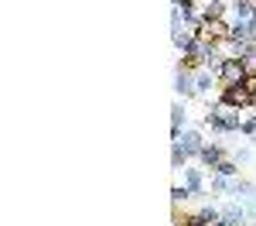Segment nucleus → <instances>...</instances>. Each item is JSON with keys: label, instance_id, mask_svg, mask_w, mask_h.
<instances>
[{"label": "nucleus", "instance_id": "nucleus-1", "mask_svg": "<svg viewBox=\"0 0 256 226\" xmlns=\"http://www.w3.org/2000/svg\"><path fill=\"white\" fill-rule=\"evenodd\" d=\"M216 79H218V89H226V86H242V82L250 79V72H246L242 59H226L222 69L216 72Z\"/></svg>", "mask_w": 256, "mask_h": 226}, {"label": "nucleus", "instance_id": "nucleus-2", "mask_svg": "<svg viewBox=\"0 0 256 226\" xmlns=\"http://www.w3.org/2000/svg\"><path fill=\"white\" fill-rule=\"evenodd\" d=\"M229 35H232V24H229V18H202V21H198V38L226 41Z\"/></svg>", "mask_w": 256, "mask_h": 226}, {"label": "nucleus", "instance_id": "nucleus-3", "mask_svg": "<svg viewBox=\"0 0 256 226\" xmlns=\"http://www.w3.org/2000/svg\"><path fill=\"white\" fill-rule=\"evenodd\" d=\"M253 93L246 89V86H226V89H218V103L222 106H236V110H246V106H253Z\"/></svg>", "mask_w": 256, "mask_h": 226}, {"label": "nucleus", "instance_id": "nucleus-4", "mask_svg": "<svg viewBox=\"0 0 256 226\" xmlns=\"http://www.w3.org/2000/svg\"><path fill=\"white\" fill-rule=\"evenodd\" d=\"M174 93L181 96V100H192V96H198V89H195V72H192V69H184V62H178Z\"/></svg>", "mask_w": 256, "mask_h": 226}, {"label": "nucleus", "instance_id": "nucleus-5", "mask_svg": "<svg viewBox=\"0 0 256 226\" xmlns=\"http://www.w3.org/2000/svg\"><path fill=\"white\" fill-rule=\"evenodd\" d=\"M174 144L184 147V154H188V158H198V154H202V147H205V141H202V134H198V130H181V137H178Z\"/></svg>", "mask_w": 256, "mask_h": 226}, {"label": "nucleus", "instance_id": "nucleus-6", "mask_svg": "<svg viewBox=\"0 0 256 226\" xmlns=\"http://www.w3.org/2000/svg\"><path fill=\"white\" fill-rule=\"evenodd\" d=\"M226 158H229V154L222 151V144H205V147H202V154H198V161L205 164V168H212V171H216Z\"/></svg>", "mask_w": 256, "mask_h": 226}, {"label": "nucleus", "instance_id": "nucleus-7", "mask_svg": "<svg viewBox=\"0 0 256 226\" xmlns=\"http://www.w3.org/2000/svg\"><path fill=\"white\" fill-rule=\"evenodd\" d=\"M184 188H188L192 195H208V185H205L202 168H184Z\"/></svg>", "mask_w": 256, "mask_h": 226}, {"label": "nucleus", "instance_id": "nucleus-8", "mask_svg": "<svg viewBox=\"0 0 256 226\" xmlns=\"http://www.w3.org/2000/svg\"><path fill=\"white\" fill-rule=\"evenodd\" d=\"M184 120H188V110H184V103H174L171 106V141L181 137V130H184Z\"/></svg>", "mask_w": 256, "mask_h": 226}, {"label": "nucleus", "instance_id": "nucleus-9", "mask_svg": "<svg viewBox=\"0 0 256 226\" xmlns=\"http://www.w3.org/2000/svg\"><path fill=\"white\" fill-rule=\"evenodd\" d=\"M212 86H218L216 72H208V69H198V72H195V89H198V96H208V93H212Z\"/></svg>", "mask_w": 256, "mask_h": 226}, {"label": "nucleus", "instance_id": "nucleus-10", "mask_svg": "<svg viewBox=\"0 0 256 226\" xmlns=\"http://www.w3.org/2000/svg\"><path fill=\"white\" fill-rule=\"evenodd\" d=\"M229 195H232V199H250V195H256V185L253 182H242V178H232V182H229Z\"/></svg>", "mask_w": 256, "mask_h": 226}, {"label": "nucleus", "instance_id": "nucleus-11", "mask_svg": "<svg viewBox=\"0 0 256 226\" xmlns=\"http://www.w3.org/2000/svg\"><path fill=\"white\" fill-rule=\"evenodd\" d=\"M202 18H226V11H229V4L226 0H202Z\"/></svg>", "mask_w": 256, "mask_h": 226}, {"label": "nucleus", "instance_id": "nucleus-12", "mask_svg": "<svg viewBox=\"0 0 256 226\" xmlns=\"http://www.w3.org/2000/svg\"><path fill=\"white\" fill-rule=\"evenodd\" d=\"M184 168H188V154H184L181 144H174L171 147V171H184Z\"/></svg>", "mask_w": 256, "mask_h": 226}, {"label": "nucleus", "instance_id": "nucleus-13", "mask_svg": "<svg viewBox=\"0 0 256 226\" xmlns=\"http://www.w3.org/2000/svg\"><path fill=\"white\" fill-rule=\"evenodd\" d=\"M216 175H226V178H236V175H239V161H236V158H226V161H222V164L216 168Z\"/></svg>", "mask_w": 256, "mask_h": 226}, {"label": "nucleus", "instance_id": "nucleus-14", "mask_svg": "<svg viewBox=\"0 0 256 226\" xmlns=\"http://www.w3.org/2000/svg\"><path fill=\"white\" fill-rule=\"evenodd\" d=\"M229 182H232V178H226V175H216V171H212V178H208V192H229Z\"/></svg>", "mask_w": 256, "mask_h": 226}, {"label": "nucleus", "instance_id": "nucleus-15", "mask_svg": "<svg viewBox=\"0 0 256 226\" xmlns=\"http://www.w3.org/2000/svg\"><path fill=\"white\" fill-rule=\"evenodd\" d=\"M188 199H192V192H188L184 185H174V188H171V202H174V205L188 202Z\"/></svg>", "mask_w": 256, "mask_h": 226}, {"label": "nucleus", "instance_id": "nucleus-16", "mask_svg": "<svg viewBox=\"0 0 256 226\" xmlns=\"http://www.w3.org/2000/svg\"><path fill=\"white\" fill-rule=\"evenodd\" d=\"M246 212H250V223H256V195L246 199Z\"/></svg>", "mask_w": 256, "mask_h": 226}, {"label": "nucleus", "instance_id": "nucleus-17", "mask_svg": "<svg viewBox=\"0 0 256 226\" xmlns=\"http://www.w3.org/2000/svg\"><path fill=\"white\" fill-rule=\"evenodd\" d=\"M250 158H253V151H250V147H242V151H236V161H239V164H246Z\"/></svg>", "mask_w": 256, "mask_h": 226}]
</instances>
